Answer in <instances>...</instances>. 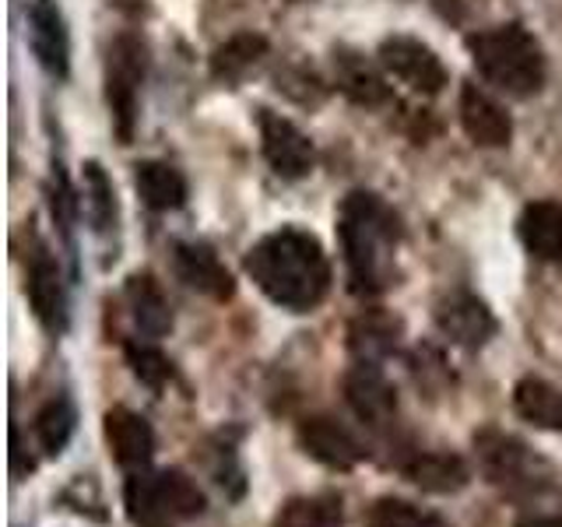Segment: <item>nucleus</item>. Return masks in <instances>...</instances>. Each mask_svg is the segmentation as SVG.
Wrapping results in <instances>:
<instances>
[{
	"label": "nucleus",
	"instance_id": "obj_19",
	"mask_svg": "<svg viewBox=\"0 0 562 527\" xmlns=\"http://www.w3.org/2000/svg\"><path fill=\"white\" fill-rule=\"evenodd\" d=\"M127 306L137 330L145 338H166L172 327L169 299L162 295V285L151 274H131L127 278Z\"/></svg>",
	"mask_w": 562,
	"mask_h": 527
},
{
	"label": "nucleus",
	"instance_id": "obj_25",
	"mask_svg": "<svg viewBox=\"0 0 562 527\" xmlns=\"http://www.w3.org/2000/svg\"><path fill=\"white\" fill-rule=\"evenodd\" d=\"M341 500L338 496H295L278 509L274 527H341Z\"/></svg>",
	"mask_w": 562,
	"mask_h": 527
},
{
	"label": "nucleus",
	"instance_id": "obj_32",
	"mask_svg": "<svg viewBox=\"0 0 562 527\" xmlns=\"http://www.w3.org/2000/svg\"><path fill=\"white\" fill-rule=\"evenodd\" d=\"M155 527H166V524H155Z\"/></svg>",
	"mask_w": 562,
	"mask_h": 527
},
{
	"label": "nucleus",
	"instance_id": "obj_26",
	"mask_svg": "<svg viewBox=\"0 0 562 527\" xmlns=\"http://www.w3.org/2000/svg\"><path fill=\"white\" fill-rule=\"evenodd\" d=\"M75 426H78V412H75V404H70V397H53L46 408L35 415V439H40V447L49 457H57L70 444Z\"/></svg>",
	"mask_w": 562,
	"mask_h": 527
},
{
	"label": "nucleus",
	"instance_id": "obj_28",
	"mask_svg": "<svg viewBox=\"0 0 562 527\" xmlns=\"http://www.w3.org/2000/svg\"><path fill=\"white\" fill-rule=\"evenodd\" d=\"M85 204H88V215H92V225L99 228V233H105V228L116 222L113 183H110V176L102 172L99 162L85 166Z\"/></svg>",
	"mask_w": 562,
	"mask_h": 527
},
{
	"label": "nucleus",
	"instance_id": "obj_6",
	"mask_svg": "<svg viewBox=\"0 0 562 527\" xmlns=\"http://www.w3.org/2000/svg\"><path fill=\"white\" fill-rule=\"evenodd\" d=\"M140 81H145V46L134 35H120L110 49V67H105V102H110L113 127L123 145L134 137Z\"/></svg>",
	"mask_w": 562,
	"mask_h": 527
},
{
	"label": "nucleus",
	"instance_id": "obj_1",
	"mask_svg": "<svg viewBox=\"0 0 562 527\" xmlns=\"http://www.w3.org/2000/svg\"><path fill=\"white\" fill-rule=\"evenodd\" d=\"M246 274L281 310L306 313L330 289V260L316 236L303 228H278L246 254Z\"/></svg>",
	"mask_w": 562,
	"mask_h": 527
},
{
	"label": "nucleus",
	"instance_id": "obj_21",
	"mask_svg": "<svg viewBox=\"0 0 562 527\" xmlns=\"http://www.w3.org/2000/svg\"><path fill=\"white\" fill-rule=\"evenodd\" d=\"M334 70H338V88L359 105H383L391 102V88H386L383 75L359 53H338L334 57Z\"/></svg>",
	"mask_w": 562,
	"mask_h": 527
},
{
	"label": "nucleus",
	"instance_id": "obj_8",
	"mask_svg": "<svg viewBox=\"0 0 562 527\" xmlns=\"http://www.w3.org/2000/svg\"><path fill=\"white\" fill-rule=\"evenodd\" d=\"M257 127H260L263 158L271 162V169L281 176V180H303V176L313 169L310 137L299 131L292 120H285L281 113H271V110H260Z\"/></svg>",
	"mask_w": 562,
	"mask_h": 527
},
{
	"label": "nucleus",
	"instance_id": "obj_14",
	"mask_svg": "<svg viewBox=\"0 0 562 527\" xmlns=\"http://www.w3.org/2000/svg\"><path fill=\"white\" fill-rule=\"evenodd\" d=\"M461 123H464V134L479 148H506L509 137H514V120H509L503 105L488 92H482L479 85H464Z\"/></svg>",
	"mask_w": 562,
	"mask_h": 527
},
{
	"label": "nucleus",
	"instance_id": "obj_15",
	"mask_svg": "<svg viewBox=\"0 0 562 527\" xmlns=\"http://www.w3.org/2000/svg\"><path fill=\"white\" fill-rule=\"evenodd\" d=\"M172 264H176V274H180L190 289L218 299V303L233 299L236 281H233V274H228V268L218 260V254L211 250V246H204V243H176Z\"/></svg>",
	"mask_w": 562,
	"mask_h": 527
},
{
	"label": "nucleus",
	"instance_id": "obj_10",
	"mask_svg": "<svg viewBox=\"0 0 562 527\" xmlns=\"http://www.w3.org/2000/svg\"><path fill=\"white\" fill-rule=\"evenodd\" d=\"M299 444H303V450L313 461H321L334 471H351L366 461V450L359 439L351 436L341 422H334L327 415H313L299 422Z\"/></svg>",
	"mask_w": 562,
	"mask_h": 527
},
{
	"label": "nucleus",
	"instance_id": "obj_29",
	"mask_svg": "<svg viewBox=\"0 0 562 527\" xmlns=\"http://www.w3.org/2000/svg\"><path fill=\"white\" fill-rule=\"evenodd\" d=\"M127 362L134 369V377L145 386H151V391H162L172 380V362L151 345H127Z\"/></svg>",
	"mask_w": 562,
	"mask_h": 527
},
{
	"label": "nucleus",
	"instance_id": "obj_2",
	"mask_svg": "<svg viewBox=\"0 0 562 527\" xmlns=\"http://www.w3.org/2000/svg\"><path fill=\"white\" fill-rule=\"evenodd\" d=\"M338 233L345 246V264L351 274V289L362 295L383 292L394 278V246L401 239L397 215L376 193L356 190L341 204Z\"/></svg>",
	"mask_w": 562,
	"mask_h": 527
},
{
	"label": "nucleus",
	"instance_id": "obj_12",
	"mask_svg": "<svg viewBox=\"0 0 562 527\" xmlns=\"http://www.w3.org/2000/svg\"><path fill=\"white\" fill-rule=\"evenodd\" d=\"M29 43L40 67L49 78H67L70 70V40L64 29V18L53 0H32L29 8Z\"/></svg>",
	"mask_w": 562,
	"mask_h": 527
},
{
	"label": "nucleus",
	"instance_id": "obj_3",
	"mask_svg": "<svg viewBox=\"0 0 562 527\" xmlns=\"http://www.w3.org/2000/svg\"><path fill=\"white\" fill-rule=\"evenodd\" d=\"M471 60L479 75L506 96H535L544 85V53L524 25H496L468 35Z\"/></svg>",
	"mask_w": 562,
	"mask_h": 527
},
{
	"label": "nucleus",
	"instance_id": "obj_18",
	"mask_svg": "<svg viewBox=\"0 0 562 527\" xmlns=\"http://www.w3.org/2000/svg\"><path fill=\"white\" fill-rule=\"evenodd\" d=\"M404 474L422 492H436V496L461 492L471 482V471L457 453H415L404 461Z\"/></svg>",
	"mask_w": 562,
	"mask_h": 527
},
{
	"label": "nucleus",
	"instance_id": "obj_27",
	"mask_svg": "<svg viewBox=\"0 0 562 527\" xmlns=\"http://www.w3.org/2000/svg\"><path fill=\"white\" fill-rule=\"evenodd\" d=\"M369 527H453L439 514H429L408 500H380L373 509H369Z\"/></svg>",
	"mask_w": 562,
	"mask_h": 527
},
{
	"label": "nucleus",
	"instance_id": "obj_5",
	"mask_svg": "<svg viewBox=\"0 0 562 527\" xmlns=\"http://www.w3.org/2000/svg\"><path fill=\"white\" fill-rule=\"evenodd\" d=\"M123 503H127V517L137 527L190 520L201 517L207 506L198 482L180 468H166L155 474H131L127 489H123Z\"/></svg>",
	"mask_w": 562,
	"mask_h": 527
},
{
	"label": "nucleus",
	"instance_id": "obj_17",
	"mask_svg": "<svg viewBox=\"0 0 562 527\" xmlns=\"http://www.w3.org/2000/svg\"><path fill=\"white\" fill-rule=\"evenodd\" d=\"M520 239L538 260L562 264V204L535 201L520 215Z\"/></svg>",
	"mask_w": 562,
	"mask_h": 527
},
{
	"label": "nucleus",
	"instance_id": "obj_20",
	"mask_svg": "<svg viewBox=\"0 0 562 527\" xmlns=\"http://www.w3.org/2000/svg\"><path fill=\"white\" fill-rule=\"evenodd\" d=\"M134 187L151 211H176L187 201V180L180 169L169 162H137L134 166Z\"/></svg>",
	"mask_w": 562,
	"mask_h": 527
},
{
	"label": "nucleus",
	"instance_id": "obj_16",
	"mask_svg": "<svg viewBox=\"0 0 562 527\" xmlns=\"http://www.w3.org/2000/svg\"><path fill=\"white\" fill-rule=\"evenodd\" d=\"M105 439H110L116 464L131 471H145L155 453V433L145 418L131 408H110L105 412Z\"/></svg>",
	"mask_w": 562,
	"mask_h": 527
},
{
	"label": "nucleus",
	"instance_id": "obj_24",
	"mask_svg": "<svg viewBox=\"0 0 562 527\" xmlns=\"http://www.w3.org/2000/svg\"><path fill=\"white\" fill-rule=\"evenodd\" d=\"M348 345L362 362H380L383 356H391L397 345V321H391L386 313H362L348 330Z\"/></svg>",
	"mask_w": 562,
	"mask_h": 527
},
{
	"label": "nucleus",
	"instance_id": "obj_11",
	"mask_svg": "<svg viewBox=\"0 0 562 527\" xmlns=\"http://www.w3.org/2000/svg\"><path fill=\"white\" fill-rule=\"evenodd\" d=\"M436 324L461 348H482L492 334H496V316H492V310L471 292L447 295L436 310Z\"/></svg>",
	"mask_w": 562,
	"mask_h": 527
},
{
	"label": "nucleus",
	"instance_id": "obj_31",
	"mask_svg": "<svg viewBox=\"0 0 562 527\" xmlns=\"http://www.w3.org/2000/svg\"><path fill=\"white\" fill-rule=\"evenodd\" d=\"M517 527H562V517H527Z\"/></svg>",
	"mask_w": 562,
	"mask_h": 527
},
{
	"label": "nucleus",
	"instance_id": "obj_30",
	"mask_svg": "<svg viewBox=\"0 0 562 527\" xmlns=\"http://www.w3.org/2000/svg\"><path fill=\"white\" fill-rule=\"evenodd\" d=\"M49 208H53V218H57V225L64 228V233H70V225H75V198H70V187H67V176L57 172V187H53V198H49Z\"/></svg>",
	"mask_w": 562,
	"mask_h": 527
},
{
	"label": "nucleus",
	"instance_id": "obj_23",
	"mask_svg": "<svg viewBox=\"0 0 562 527\" xmlns=\"http://www.w3.org/2000/svg\"><path fill=\"white\" fill-rule=\"evenodd\" d=\"M268 53V40L257 32H239L233 40H225L215 53H211V75L218 81L233 85L239 81L246 70H254L260 64V57Z\"/></svg>",
	"mask_w": 562,
	"mask_h": 527
},
{
	"label": "nucleus",
	"instance_id": "obj_9",
	"mask_svg": "<svg viewBox=\"0 0 562 527\" xmlns=\"http://www.w3.org/2000/svg\"><path fill=\"white\" fill-rule=\"evenodd\" d=\"M345 401L369 429H386V426H394V418H397V394L380 373L376 362H359L356 369H348Z\"/></svg>",
	"mask_w": 562,
	"mask_h": 527
},
{
	"label": "nucleus",
	"instance_id": "obj_4",
	"mask_svg": "<svg viewBox=\"0 0 562 527\" xmlns=\"http://www.w3.org/2000/svg\"><path fill=\"white\" fill-rule=\"evenodd\" d=\"M474 450H479V468L485 479L503 489L506 496H541L555 482L552 464L538 457L524 439L499 433V429H482L474 436Z\"/></svg>",
	"mask_w": 562,
	"mask_h": 527
},
{
	"label": "nucleus",
	"instance_id": "obj_22",
	"mask_svg": "<svg viewBox=\"0 0 562 527\" xmlns=\"http://www.w3.org/2000/svg\"><path fill=\"white\" fill-rule=\"evenodd\" d=\"M514 408L520 418H527L538 429L562 433V394L549 380L541 377H524L514 386Z\"/></svg>",
	"mask_w": 562,
	"mask_h": 527
},
{
	"label": "nucleus",
	"instance_id": "obj_13",
	"mask_svg": "<svg viewBox=\"0 0 562 527\" xmlns=\"http://www.w3.org/2000/svg\"><path fill=\"white\" fill-rule=\"evenodd\" d=\"M25 292H29L35 321H40L49 334H64L67 330V292H64L57 260H53L49 254L40 250L32 257Z\"/></svg>",
	"mask_w": 562,
	"mask_h": 527
},
{
	"label": "nucleus",
	"instance_id": "obj_7",
	"mask_svg": "<svg viewBox=\"0 0 562 527\" xmlns=\"http://www.w3.org/2000/svg\"><path fill=\"white\" fill-rule=\"evenodd\" d=\"M376 57L386 75L404 81L412 92H422V96L443 92V85H447L443 60H439L426 43L412 40V35H391V40H383Z\"/></svg>",
	"mask_w": 562,
	"mask_h": 527
}]
</instances>
